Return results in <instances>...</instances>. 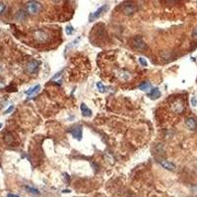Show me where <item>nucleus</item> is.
I'll list each match as a JSON object with an SVG mask.
<instances>
[{
	"label": "nucleus",
	"instance_id": "nucleus-18",
	"mask_svg": "<svg viewBox=\"0 0 197 197\" xmlns=\"http://www.w3.org/2000/svg\"><path fill=\"white\" fill-rule=\"evenodd\" d=\"M25 188H26V190H27V191L30 192V193H32V194H36V195H38V194L40 193V191H38L36 188H35V187H33V186L27 185V186L25 187Z\"/></svg>",
	"mask_w": 197,
	"mask_h": 197
},
{
	"label": "nucleus",
	"instance_id": "nucleus-11",
	"mask_svg": "<svg viewBox=\"0 0 197 197\" xmlns=\"http://www.w3.org/2000/svg\"><path fill=\"white\" fill-rule=\"evenodd\" d=\"M160 96H161V92H160V90L158 88L152 89V91L150 93H148V97L151 100H157L158 98H160Z\"/></svg>",
	"mask_w": 197,
	"mask_h": 197
},
{
	"label": "nucleus",
	"instance_id": "nucleus-17",
	"mask_svg": "<svg viewBox=\"0 0 197 197\" xmlns=\"http://www.w3.org/2000/svg\"><path fill=\"white\" fill-rule=\"evenodd\" d=\"M96 86H97V88H98V90L101 93H104V92H106L108 91V87H106L102 83V82H98V83L96 84Z\"/></svg>",
	"mask_w": 197,
	"mask_h": 197
},
{
	"label": "nucleus",
	"instance_id": "nucleus-16",
	"mask_svg": "<svg viewBox=\"0 0 197 197\" xmlns=\"http://www.w3.org/2000/svg\"><path fill=\"white\" fill-rule=\"evenodd\" d=\"M152 88V86H151L150 83H148V82H145V83H142L141 85H139V89L141 91H149V90Z\"/></svg>",
	"mask_w": 197,
	"mask_h": 197
},
{
	"label": "nucleus",
	"instance_id": "nucleus-13",
	"mask_svg": "<svg viewBox=\"0 0 197 197\" xmlns=\"http://www.w3.org/2000/svg\"><path fill=\"white\" fill-rule=\"evenodd\" d=\"M161 165H162V167H164V169L169 170V171H174V170H176V165L172 164V162L162 161L161 162Z\"/></svg>",
	"mask_w": 197,
	"mask_h": 197
},
{
	"label": "nucleus",
	"instance_id": "nucleus-27",
	"mask_svg": "<svg viewBox=\"0 0 197 197\" xmlns=\"http://www.w3.org/2000/svg\"><path fill=\"white\" fill-rule=\"evenodd\" d=\"M2 127V123H0V128H1Z\"/></svg>",
	"mask_w": 197,
	"mask_h": 197
},
{
	"label": "nucleus",
	"instance_id": "nucleus-10",
	"mask_svg": "<svg viewBox=\"0 0 197 197\" xmlns=\"http://www.w3.org/2000/svg\"><path fill=\"white\" fill-rule=\"evenodd\" d=\"M80 109H81V113L84 117H89V116L92 115V111L86 106V104L82 103L81 106H80Z\"/></svg>",
	"mask_w": 197,
	"mask_h": 197
},
{
	"label": "nucleus",
	"instance_id": "nucleus-9",
	"mask_svg": "<svg viewBox=\"0 0 197 197\" xmlns=\"http://www.w3.org/2000/svg\"><path fill=\"white\" fill-rule=\"evenodd\" d=\"M172 108L176 113H181L184 109V106H183V104H182L181 101H176V103L172 104Z\"/></svg>",
	"mask_w": 197,
	"mask_h": 197
},
{
	"label": "nucleus",
	"instance_id": "nucleus-1",
	"mask_svg": "<svg viewBox=\"0 0 197 197\" xmlns=\"http://www.w3.org/2000/svg\"><path fill=\"white\" fill-rule=\"evenodd\" d=\"M40 8H42L40 4L36 1H30L27 3V11H28V13L31 14V15L38 14V12L40 11Z\"/></svg>",
	"mask_w": 197,
	"mask_h": 197
},
{
	"label": "nucleus",
	"instance_id": "nucleus-12",
	"mask_svg": "<svg viewBox=\"0 0 197 197\" xmlns=\"http://www.w3.org/2000/svg\"><path fill=\"white\" fill-rule=\"evenodd\" d=\"M135 12H136V7L134 5H126L124 8H123V13L127 16L132 15Z\"/></svg>",
	"mask_w": 197,
	"mask_h": 197
},
{
	"label": "nucleus",
	"instance_id": "nucleus-7",
	"mask_svg": "<svg viewBox=\"0 0 197 197\" xmlns=\"http://www.w3.org/2000/svg\"><path fill=\"white\" fill-rule=\"evenodd\" d=\"M69 131H70V133L72 134L73 138L77 139L78 141H80L82 139V126L76 125V126H74L73 128H71Z\"/></svg>",
	"mask_w": 197,
	"mask_h": 197
},
{
	"label": "nucleus",
	"instance_id": "nucleus-24",
	"mask_svg": "<svg viewBox=\"0 0 197 197\" xmlns=\"http://www.w3.org/2000/svg\"><path fill=\"white\" fill-rule=\"evenodd\" d=\"M192 36H193L194 38H197V27H195L193 32H192Z\"/></svg>",
	"mask_w": 197,
	"mask_h": 197
},
{
	"label": "nucleus",
	"instance_id": "nucleus-20",
	"mask_svg": "<svg viewBox=\"0 0 197 197\" xmlns=\"http://www.w3.org/2000/svg\"><path fill=\"white\" fill-rule=\"evenodd\" d=\"M138 60H139L140 64L142 65V66H145V67H146V66H147V65H148L147 60H146L144 57H139V59H138Z\"/></svg>",
	"mask_w": 197,
	"mask_h": 197
},
{
	"label": "nucleus",
	"instance_id": "nucleus-2",
	"mask_svg": "<svg viewBox=\"0 0 197 197\" xmlns=\"http://www.w3.org/2000/svg\"><path fill=\"white\" fill-rule=\"evenodd\" d=\"M48 34L43 30H36L34 32V38L38 43H45L48 40Z\"/></svg>",
	"mask_w": 197,
	"mask_h": 197
},
{
	"label": "nucleus",
	"instance_id": "nucleus-23",
	"mask_svg": "<svg viewBox=\"0 0 197 197\" xmlns=\"http://www.w3.org/2000/svg\"><path fill=\"white\" fill-rule=\"evenodd\" d=\"M191 104H192V106H197V100H196V98H194V97L191 99Z\"/></svg>",
	"mask_w": 197,
	"mask_h": 197
},
{
	"label": "nucleus",
	"instance_id": "nucleus-22",
	"mask_svg": "<svg viewBox=\"0 0 197 197\" xmlns=\"http://www.w3.org/2000/svg\"><path fill=\"white\" fill-rule=\"evenodd\" d=\"M13 109H14V106H10L8 108L6 109L5 111H4V114H7V113H12V111H13Z\"/></svg>",
	"mask_w": 197,
	"mask_h": 197
},
{
	"label": "nucleus",
	"instance_id": "nucleus-14",
	"mask_svg": "<svg viewBox=\"0 0 197 197\" xmlns=\"http://www.w3.org/2000/svg\"><path fill=\"white\" fill-rule=\"evenodd\" d=\"M40 85H36L35 87H33V88L29 89L28 91H26V92H25V94L27 95V96H32V95L38 93V92L40 91Z\"/></svg>",
	"mask_w": 197,
	"mask_h": 197
},
{
	"label": "nucleus",
	"instance_id": "nucleus-4",
	"mask_svg": "<svg viewBox=\"0 0 197 197\" xmlns=\"http://www.w3.org/2000/svg\"><path fill=\"white\" fill-rule=\"evenodd\" d=\"M133 45H134L136 49H139V50H144L147 48V45H146L144 40H143L142 36H137L133 38Z\"/></svg>",
	"mask_w": 197,
	"mask_h": 197
},
{
	"label": "nucleus",
	"instance_id": "nucleus-25",
	"mask_svg": "<svg viewBox=\"0 0 197 197\" xmlns=\"http://www.w3.org/2000/svg\"><path fill=\"white\" fill-rule=\"evenodd\" d=\"M62 72H63V70H61L60 72H58L57 74H55V76H53V77H52V80H55V79H57V78H59L60 76H61L60 74H62Z\"/></svg>",
	"mask_w": 197,
	"mask_h": 197
},
{
	"label": "nucleus",
	"instance_id": "nucleus-19",
	"mask_svg": "<svg viewBox=\"0 0 197 197\" xmlns=\"http://www.w3.org/2000/svg\"><path fill=\"white\" fill-rule=\"evenodd\" d=\"M65 32H66L67 36H71L73 32H74V28H73L71 25H68L66 28H65Z\"/></svg>",
	"mask_w": 197,
	"mask_h": 197
},
{
	"label": "nucleus",
	"instance_id": "nucleus-26",
	"mask_svg": "<svg viewBox=\"0 0 197 197\" xmlns=\"http://www.w3.org/2000/svg\"><path fill=\"white\" fill-rule=\"evenodd\" d=\"M7 197H19L18 195H16V194H12V193H9Z\"/></svg>",
	"mask_w": 197,
	"mask_h": 197
},
{
	"label": "nucleus",
	"instance_id": "nucleus-3",
	"mask_svg": "<svg viewBox=\"0 0 197 197\" xmlns=\"http://www.w3.org/2000/svg\"><path fill=\"white\" fill-rule=\"evenodd\" d=\"M108 9V4H106V5H103V6H101L100 8L97 10L96 12H94V13H92V14H90V17H89V19H90V21H94V20H96V19H98L100 18L103 14L106 12V10Z\"/></svg>",
	"mask_w": 197,
	"mask_h": 197
},
{
	"label": "nucleus",
	"instance_id": "nucleus-5",
	"mask_svg": "<svg viewBox=\"0 0 197 197\" xmlns=\"http://www.w3.org/2000/svg\"><path fill=\"white\" fill-rule=\"evenodd\" d=\"M40 62L38 61V60H32V61H30L27 64V71H28L29 73H31V74H33V73H36V71H38V67H40Z\"/></svg>",
	"mask_w": 197,
	"mask_h": 197
},
{
	"label": "nucleus",
	"instance_id": "nucleus-15",
	"mask_svg": "<svg viewBox=\"0 0 197 197\" xmlns=\"http://www.w3.org/2000/svg\"><path fill=\"white\" fill-rule=\"evenodd\" d=\"M26 17H27V13L24 10H20L18 13L16 14V19H17V20H19V21L25 20Z\"/></svg>",
	"mask_w": 197,
	"mask_h": 197
},
{
	"label": "nucleus",
	"instance_id": "nucleus-6",
	"mask_svg": "<svg viewBox=\"0 0 197 197\" xmlns=\"http://www.w3.org/2000/svg\"><path fill=\"white\" fill-rule=\"evenodd\" d=\"M116 77L119 80H121V81H128L131 78V74L128 70L120 69L117 70V72H116Z\"/></svg>",
	"mask_w": 197,
	"mask_h": 197
},
{
	"label": "nucleus",
	"instance_id": "nucleus-8",
	"mask_svg": "<svg viewBox=\"0 0 197 197\" xmlns=\"http://www.w3.org/2000/svg\"><path fill=\"white\" fill-rule=\"evenodd\" d=\"M185 125H186V127L188 128L189 130H192V131L196 130V128H197V122H196V120L194 119L193 117L186 118Z\"/></svg>",
	"mask_w": 197,
	"mask_h": 197
},
{
	"label": "nucleus",
	"instance_id": "nucleus-21",
	"mask_svg": "<svg viewBox=\"0 0 197 197\" xmlns=\"http://www.w3.org/2000/svg\"><path fill=\"white\" fill-rule=\"evenodd\" d=\"M6 9V5L3 3V2H0V14H3L4 11Z\"/></svg>",
	"mask_w": 197,
	"mask_h": 197
}]
</instances>
